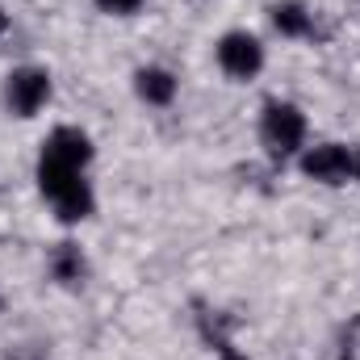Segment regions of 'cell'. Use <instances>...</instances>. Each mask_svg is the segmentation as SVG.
I'll list each match as a JSON object with an SVG mask.
<instances>
[{"label": "cell", "mask_w": 360, "mask_h": 360, "mask_svg": "<svg viewBox=\"0 0 360 360\" xmlns=\"http://www.w3.org/2000/svg\"><path fill=\"white\" fill-rule=\"evenodd\" d=\"M96 4H101L105 13H122V17L134 13V8H143V0H96Z\"/></svg>", "instance_id": "cell-10"}, {"label": "cell", "mask_w": 360, "mask_h": 360, "mask_svg": "<svg viewBox=\"0 0 360 360\" xmlns=\"http://www.w3.org/2000/svg\"><path fill=\"white\" fill-rule=\"evenodd\" d=\"M42 160H55V164H68V168H84L92 160V143L84 130H76V126H59L51 139H46V147H42Z\"/></svg>", "instance_id": "cell-6"}, {"label": "cell", "mask_w": 360, "mask_h": 360, "mask_svg": "<svg viewBox=\"0 0 360 360\" xmlns=\"http://www.w3.org/2000/svg\"><path fill=\"white\" fill-rule=\"evenodd\" d=\"M4 25H8V17H4V8H0V34H4Z\"/></svg>", "instance_id": "cell-11"}, {"label": "cell", "mask_w": 360, "mask_h": 360, "mask_svg": "<svg viewBox=\"0 0 360 360\" xmlns=\"http://www.w3.org/2000/svg\"><path fill=\"white\" fill-rule=\"evenodd\" d=\"M260 134H264V143H269L272 155H293V151L302 147V139H306V117H302L293 105L272 101L269 109H264Z\"/></svg>", "instance_id": "cell-2"}, {"label": "cell", "mask_w": 360, "mask_h": 360, "mask_svg": "<svg viewBox=\"0 0 360 360\" xmlns=\"http://www.w3.org/2000/svg\"><path fill=\"white\" fill-rule=\"evenodd\" d=\"M222 360H243V356H235V352H226V356H222Z\"/></svg>", "instance_id": "cell-12"}, {"label": "cell", "mask_w": 360, "mask_h": 360, "mask_svg": "<svg viewBox=\"0 0 360 360\" xmlns=\"http://www.w3.org/2000/svg\"><path fill=\"white\" fill-rule=\"evenodd\" d=\"M134 80H139V96L151 101V105H168L176 96V80L168 72H160V68H143Z\"/></svg>", "instance_id": "cell-7"}, {"label": "cell", "mask_w": 360, "mask_h": 360, "mask_svg": "<svg viewBox=\"0 0 360 360\" xmlns=\"http://www.w3.org/2000/svg\"><path fill=\"white\" fill-rule=\"evenodd\" d=\"M51 96V76L38 72V68H21L8 76V109L17 117H34Z\"/></svg>", "instance_id": "cell-4"}, {"label": "cell", "mask_w": 360, "mask_h": 360, "mask_svg": "<svg viewBox=\"0 0 360 360\" xmlns=\"http://www.w3.org/2000/svg\"><path fill=\"white\" fill-rule=\"evenodd\" d=\"M38 184H42V193L55 201V210H59L63 222H80V218L92 214V193H89V184L80 180V168L42 160V164H38Z\"/></svg>", "instance_id": "cell-1"}, {"label": "cell", "mask_w": 360, "mask_h": 360, "mask_svg": "<svg viewBox=\"0 0 360 360\" xmlns=\"http://www.w3.org/2000/svg\"><path fill=\"white\" fill-rule=\"evenodd\" d=\"M356 176H360V160H356Z\"/></svg>", "instance_id": "cell-13"}, {"label": "cell", "mask_w": 360, "mask_h": 360, "mask_svg": "<svg viewBox=\"0 0 360 360\" xmlns=\"http://www.w3.org/2000/svg\"><path fill=\"white\" fill-rule=\"evenodd\" d=\"M218 63H222L226 76L252 80V76L264 68V51H260V42H256L252 34H226V38L218 42Z\"/></svg>", "instance_id": "cell-3"}, {"label": "cell", "mask_w": 360, "mask_h": 360, "mask_svg": "<svg viewBox=\"0 0 360 360\" xmlns=\"http://www.w3.org/2000/svg\"><path fill=\"white\" fill-rule=\"evenodd\" d=\"M272 21H276V30L281 34H289V38H306L310 30H314V21H310V13L297 4V0H285V4H272Z\"/></svg>", "instance_id": "cell-8"}, {"label": "cell", "mask_w": 360, "mask_h": 360, "mask_svg": "<svg viewBox=\"0 0 360 360\" xmlns=\"http://www.w3.org/2000/svg\"><path fill=\"white\" fill-rule=\"evenodd\" d=\"M51 269H55V276H59L63 285H76V281L84 276V256H80V248H76V243H59Z\"/></svg>", "instance_id": "cell-9"}, {"label": "cell", "mask_w": 360, "mask_h": 360, "mask_svg": "<svg viewBox=\"0 0 360 360\" xmlns=\"http://www.w3.org/2000/svg\"><path fill=\"white\" fill-rule=\"evenodd\" d=\"M302 172L323 180V184H344L348 176H356V160L348 155V147L327 143V147H314L302 155Z\"/></svg>", "instance_id": "cell-5"}]
</instances>
